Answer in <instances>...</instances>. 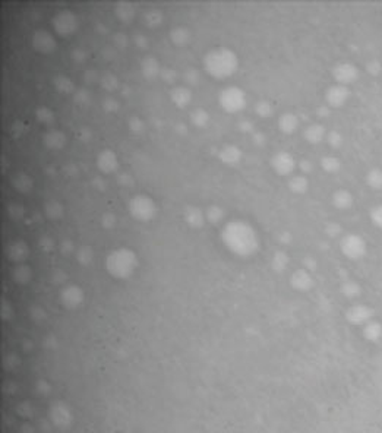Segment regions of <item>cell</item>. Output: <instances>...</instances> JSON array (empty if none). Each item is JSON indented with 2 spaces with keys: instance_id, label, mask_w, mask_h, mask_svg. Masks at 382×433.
I'll use <instances>...</instances> for the list:
<instances>
[{
  "instance_id": "6da1fadb",
  "label": "cell",
  "mask_w": 382,
  "mask_h": 433,
  "mask_svg": "<svg viewBox=\"0 0 382 433\" xmlns=\"http://www.w3.org/2000/svg\"><path fill=\"white\" fill-rule=\"evenodd\" d=\"M221 239L225 246L240 255H249L258 246L255 231L242 221H233L227 224L221 233Z\"/></svg>"
},
{
  "instance_id": "7a4b0ae2",
  "label": "cell",
  "mask_w": 382,
  "mask_h": 433,
  "mask_svg": "<svg viewBox=\"0 0 382 433\" xmlns=\"http://www.w3.org/2000/svg\"><path fill=\"white\" fill-rule=\"evenodd\" d=\"M237 68V57L233 51L217 49L209 51L205 57V69L216 78H227Z\"/></svg>"
},
{
  "instance_id": "3957f363",
  "label": "cell",
  "mask_w": 382,
  "mask_h": 433,
  "mask_svg": "<svg viewBox=\"0 0 382 433\" xmlns=\"http://www.w3.org/2000/svg\"><path fill=\"white\" fill-rule=\"evenodd\" d=\"M340 247L344 256H347L349 259H362L363 256L368 252V243L360 234L356 233H349L341 239Z\"/></svg>"
},
{
  "instance_id": "277c9868",
  "label": "cell",
  "mask_w": 382,
  "mask_h": 433,
  "mask_svg": "<svg viewBox=\"0 0 382 433\" xmlns=\"http://www.w3.org/2000/svg\"><path fill=\"white\" fill-rule=\"evenodd\" d=\"M133 264H135V256L125 249L113 252L107 259L108 269L114 274H125L127 271H132Z\"/></svg>"
},
{
  "instance_id": "5b68a950",
  "label": "cell",
  "mask_w": 382,
  "mask_h": 433,
  "mask_svg": "<svg viewBox=\"0 0 382 433\" xmlns=\"http://www.w3.org/2000/svg\"><path fill=\"white\" fill-rule=\"evenodd\" d=\"M245 103L246 100L245 95H243V91L236 88V87H228L224 91H221V94H220V104L228 113L240 111L242 108L245 107Z\"/></svg>"
},
{
  "instance_id": "8992f818",
  "label": "cell",
  "mask_w": 382,
  "mask_h": 433,
  "mask_svg": "<svg viewBox=\"0 0 382 433\" xmlns=\"http://www.w3.org/2000/svg\"><path fill=\"white\" fill-rule=\"evenodd\" d=\"M129 211L139 221H148L156 214V205L149 198L135 196L129 204Z\"/></svg>"
},
{
  "instance_id": "52a82bcc",
  "label": "cell",
  "mask_w": 382,
  "mask_h": 433,
  "mask_svg": "<svg viewBox=\"0 0 382 433\" xmlns=\"http://www.w3.org/2000/svg\"><path fill=\"white\" fill-rule=\"evenodd\" d=\"M333 76L337 84L347 87L359 78V69L356 65H353L350 62H341L334 66Z\"/></svg>"
},
{
  "instance_id": "ba28073f",
  "label": "cell",
  "mask_w": 382,
  "mask_h": 433,
  "mask_svg": "<svg viewBox=\"0 0 382 433\" xmlns=\"http://www.w3.org/2000/svg\"><path fill=\"white\" fill-rule=\"evenodd\" d=\"M350 97V91L346 85H340L335 84L333 87H330L327 94H325V100L328 103V106L331 107H341L346 104V101Z\"/></svg>"
},
{
  "instance_id": "9c48e42d",
  "label": "cell",
  "mask_w": 382,
  "mask_h": 433,
  "mask_svg": "<svg viewBox=\"0 0 382 433\" xmlns=\"http://www.w3.org/2000/svg\"><path fill=\"white\" fill-rule=\"evenodd\" d=\"M271 164H273L275 171L278 174H283V176H289L294 170V167H296V161H294V158L289 152H278V154H275L274 157H273Z\"/></svg>"
},
{
  "instance_id": "30bf717a",
  "label": "cell",
  "mask_w": 382,
  "mask_h": 433,
  "mask_svg": "<svg viewBox=\"0 0 382 433\" xmlns=\"http://www.w3.org/2000/svg\"><path fill=\"white\" fill-rule=\"evenodd\" d=\"M77 19L72 13H60L54 19V28L60 34H69L75 30Z\"/></svg>"
},
{
  "instance_id": "8fae6325",
  "label": "cell",
  "mask_w": 382,
  "mask_h": 433,
  "mask_svg": "<svg viewBox=\"0 0 382 433\" xmlns=\"http://www.w3.org/2000/svg\"><path fill=\"white\" fill-rule=\"evenodd\" d=\"M371 316H372V310L363 305L353 306L347 313V318L353 324H366L371 319Z\"/></svg>"
},
{
  "instance_id": "7c38bea8",
  "label": "cell",
  "mask_w": 382,
  "mask_h": 433,
  "mask_svg": "<svg viewBox=\"0 0 382 433\" xmlns=\"http://www.w3.org/2000/svg\"><path fill=\"white\" fill-rule=\"evenodd\" d=\"M333 204L338 209H349L353 205V195L346 189H340L333 195Z\"/></svg>"
},
{
  "instance_id": "4fadbf2b",
  "label": "cell",
  "mask_w": 382,
  "mask_h": 433,
  "mask_svg": "<svg viewBox=\"0 0 382 433\" xmlns=\"http://www.w3.org/2000/svg\"><path fill=\"white\" fill-rule=\"evenodd\" d=\"M278 126L284 133H293L296 132V129L299 128V119L292 113H285L278 120Z\"/></svg>"
},
{
  "instance_id": "5bb4252c",
  "label": "cell",
  "mask_w": 382,
  "mask_h": 433,
  "mask_svg": "<svg viewBox=\"0 0 382 433\" xmlns=\"http://www.w3.org/2000/svg\"><path fill=\"white\" fill-rule=\"evenodd\" d=\"M97 163L98 167L101 168L103 171H107V173L108 171H113L116 168V164H118L116 155L111 151H103L100 154V157H98Z\"/></svg>"
},
{
  "instance_id": "9a60e30c",
  "label": "cell",
  "mask_w": 382,
  "mask_h": 433,
  "mask_svg": "<svg viewBox=\"0 0 382 433\" xmlns=\"http://www.w3.org/2000/svg\"><path fill=\"white\" fill-rule=\"evenodd\" d=\"M304 138L311 144H319L325 138V129L321 125H311L304 130Z\"/></svg>"
},
{
  "instance_id": "2e32d148",
  "label": "cell",
  "mask_w": 382,
  "mask_h": 433,
  "mask_svg": "<svg viewBox=\"0 0 382 433\" xmlns=\"http://www.w3.org/2000/svg\"><path fill=\"white\" fill-rule=\"evenodd\" d=\"M366 183H368V186L372 187L375 190H381L382 168H372V170L366 174Z\"/></svg>"
},
{
  "instance_id": "e0dca14e",
  "label": "cell",
  "mask_w": 382,
  "mask_h": 433,
  "mask_svg": "<svg viewBox=\"0 0 382 433\" xmlns=\"http://www.w3.org/2000/svg\"><path fill=\"white\" fill-rule=\"evenodd\" d=\"M34 44L35 47L41 51H47V50L53 49L54 46V41L53 38L50 37V34H46V32H41V34H37L35 38H34Z\"/></svg>"
},
{
  "instance_id": "ac0fdd59",
  "label": "cell",
  "mask_w": 382,
  "mask_h": 433,
  "mask_svg": "<svg viewBox=\"0 0 382 433\" xmlns=\"http://www.w3.org/2000/svg\"><path fill=\"white\" fill-rule=\"evenodd\" d=\"M220 158L224 161L225 164H236L240 160V151L236 147H225L221 151Z\"/></svg>"
},
{
  "instance_id": "d6986e66",
  "label": "cell",
  "mask_w": 382,
  "mask_h": 433,
  "mask_svg": "<svg viewBox=\"0 0 382 433\" xmlns=\"http://www.w3.org/2000/svg\"><path fill=\"white\" fill-rule=\"evenodd\" d=\"M289 186H290V189L293 190L294 193H303V192L308 190L309 182H308V179L304 178V176H293V178L290 179V182H289Z\"/></svg>"
},
{
  "instance_id": "ffe728a7",
  "label": "cell",
  "mask_w": 382,
  "mask_h": 433,
  "mask_svg": "<svg viewBox=\"0 0 382 433\" xmlns=\"http://www.w3.org/2000/svg\"><path fill=\"white\" fill-rule=\"evenodd\" d=\"M321 166H322V168L327 171V173H335V171H338V170H340V167H341V163H340V160H338V158L334 157V155H327V157L322 158Z\"/></svg>"
},
{
  "instance_id": "44dd1931",
  "label": "cell",
  "mask_w": 382,
  "mask_h": 433,
  "mask_svg": "<svg viewBox=\"0 0 382 433\" xmlns=\"http://www.w3.org/2000/svg\"><path fill=\"white\" fill-rule=\"evenodd\" d=\"M171 99H173V101L176 103L179 107H183V106H186L187 103L190 101V92L186 91L185 88H177L173 91Z\"/></svg>"
},
{
  "instance_id": "7402d4cb",
  "label": "cell",
  "mask_w": 382,
  "mask_h": 433,
  "mask_svg": "<svg viewBox=\"0 0 382 433\" xmlns=\"http://www.w3.org/2000/svg\"><path fill=\"white\" fill-rule=\"evenodd\" d=\"M365 334L369 340H378L382 334V328L379 324H375V322H371V324L366 325L365 328Z\"/></svg>"
},
{
  "instance_id": "603a6c76",
  "label": "cell",
  "mask_w": 382,
  "mask_h": 433,
  "mask_svg": "<svg viewBox=\"0 0 382 433\" xmlns=\"http://www.w3.org/2000/svg\"><path fill=\"white\" fill-rule=\"evenodd\" d=\"M369 218L373 223V226H376L378 228H382V204L375 205V207L369 211Z\"/></svg>"
},
{
  "instance_id": "cb8c5ba5",
  "label": "cell",
  "mask_w": 382,
  "mask_h": 433,
  "mask_svg": "<svg viewBox=\"0 0 382 433\" xmlns=\"http://www.w3.org/2000/svg\"><path fill=\"white\" fill-rule=\"evenodd\" d=\"M293 283L297 287H302V288H303V287L309 286L311 278H309V275H308L306 272H303V271H299V272H296V274H294Z\"/></svg>"
},
{
  "instance_id": "d4e9b609",
  "label": "cell",
  "mask_w": 382,
  "mask_h": 433,
  "mask_svg": "<svg viewBox=\"0 0 382 433\" xmlns=\"http://www.w3.org/2000/svg\"><path fill=\"white\" fill-rule=\"evenodd\" d=\"M327 141H328L330 145H333V147H340V145L343 144V135H341L338 130H333V132H330V133L327 135Z\"/></svg>"
},
{
  "instance_id": "484cf974",
  "label": "cell",
  "mask_w": 382,
  "mask_h": 433,
  "mask_svg": "<svg viewBox=\"0 0 382 433\" xmlns=\"http://www.w3.org/2000/svg\"><path fill=\"white\" fill-rule=\"evenodd\" d=\"M192 120L195 122L196 125L202 126L204 123L208 122V116H206V113L204 110H195V111L192 113Z\"/></svg>"
},
{
  "instance_id": "4316f807",
  "label": "cell",
  "mask_w": 382,
  "mask_h": 433,
  "mask_svg": "<svg viewBox=\"0 0 382 433\" xmlns=\"http://www.w3.org/2000/svg\"><path fill=\"white\" fill-rule=\"evenodd\" d=\"M256 113H258L259 116H262V117H266V116H270V114L273 113V108H271V106H270L268 103L262 101V103L256 104Z\"/></svg>"
},
{
  "instance_id": "83f0119b",
  "label": "cell",
  "mask_w": 382,
  "mask_h": 433,
  "mask_svg": "<svg viewBox=\"0 0 382 433\" xmlns=\"http://www.w3.org/2000/svg\"><path fill=\"white\" fill-rule=\"evenodd\" d=\"M366 69H368V72H369L371 75L376 76V75H379V73L382 72V65L378 62V60H371V62L368 63Z\"/></svg>"
},
{
  "instance_id": "f1b7e54d",
  "label": "cell",
  "mask_w": 382,
  "mask_h": 433,
  "mask_svg": "<svg viewBox=\"0 0 382 433\" xmlns=\"http://www.w3.org/2000/svg\"><path fill=\"white\" fill-rule=\"evenodd\" d=\"M142 68H144V73H156L157 72V63L154 62L152 59L149 60H145L144 62V65H142Z\"/></svg>"
},
{
  "instance_id": "f546056e",
  "label": "cell",
  "mask_w": 382,
  "mask_h": 433,
  "mask_svg": "<svg viewBox=\"0 0 382 433\" xmlns=\"http://www.w3.org/2000/svg\"><path fill=\"white\" fill-rule=\"evenodd\" d=\"M187 221L190 223V224H202V216H201V214L199 212H195V215H192V212L190 211H187Z\"/></svg>"
},
{
  "instance_id": "4dcf8cb0",
  "label": "cell",
  "mask_w": 382,
  "mask_h": 433,
  "mask_svg": "<svg viewBox=\"0 0 382 433\" xmlns=\"http://www.w3.org/2000/svg\"><path fill=\"white\" fill-rule=\"evenodd\" d=\"M359 291H360V287H357L356 284H353V283H349V284L346 286V294L356 296Z\"/></svg>"
},
{
  "instance_id": "1f68e13d",
  "label": "cell",
  "mask_w": 382,
  "mask_h": 433,
  "mask_svg": "<svg viewBox=\"0 0 382 433\" xmlns=\"http://www.w3.org/2000/svg\"><path fill=\"white\" fill-rule=\"evenodd\" d=\"M327 231H328L330 236H337V234L341 233V227L338 226V224H330V226L327 227Z\"/></svg>"
},
{
  "instance_id": "d6a6232c",
  "label": "cell",
  "mask_w": 382,
  "mask_h": 433,
  "mask_svg": "<svg viewBox=\"0 0 382 433\" xmlns=\"http://www.w3.org/2000/svg\"><path fill=\"white\" fill-rule=\"evenodd\" d=\"M300 167H302V170H304V171H309V170L312 168V166H311L309 161H302V163H300Z\"/></svg>"
}]
</instances>
